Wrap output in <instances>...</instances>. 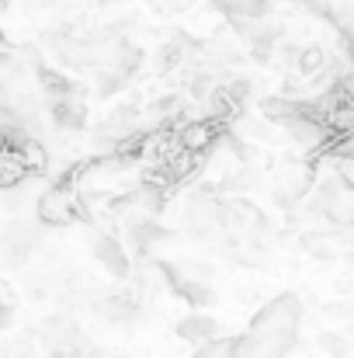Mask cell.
<instances>
[{
	"mask_svg": "<svg viewBox=\"0 0 354 358\" xmlns=\"http://www.w3.org/2000/svg\"><path fill=\"white\" fill-rule=\"evenodd\" d=\"M80 216H84L80 199L66 185H59V188H52L38 199V223H45V227H70Z\"/></svg>",
	"mask_w": 354,
	"mask_h": 358,
	"instance_id": "6da1fadb",
	"label": "cell"
},
{
	"mask_svg": "<svg viewBox=\"0 0 354 358\" xmlns=\"http://www.w3.org/2000/svg\"><path fill=\"white\" fill-rule=\"evenodd\" d=\"M38 338H42L45 352H52V355H77V348L84 345L80 327H77L66 313L45 317V320H42V327H38Z\"/></svg>",
	"mask_w": 354,
	"mask_h": 358,
	"instance_id": "7a4b0ae2",
	"label": "cell"
},
{
	"mask_svg": "<svg viewBox=\"0 0 354 358\" xmlns=\"http://www.w3.org/2000/svg\"><path fill=\"white\" fill-rule=\"evenodd\" d=\"M91 254H94L115 278H128V275H132V261H128L125 247H121L112 234H94V237H91Z\"/></svg>",
	"mask_w": 354,
	"mask_h": 358,
	"instance_id": "3957f363",
	"label": "cell"
},
{
	"mask_svg": "<svg viewBox=\"0 0 354 358\" xmlns=\"http://www.w3.org/2000/svg\"><path fill=\"white\" fill-rule=\"evenodd\" d=\"M177 334H181L188 345L202 348V345L216 341V338L223 334V327H219L212 317H205V313H191V317H184V320L177 324Z\"/></svg>",
	"mask_w": 354,
	"mask_h": 358,
	"instance_id": "277c9868",
	"label": "cell"
},
{
	"mask_svg": "<svg viewBox=\"0 0 354 358\" xmlns=\"http://www.w3.org/2000/svg\"><path fill=\"white\" fill-rule=\"evenodd\" d=\"M49 122L56 129H66V132H77L87 125V108H84V98H66V101H52L49 105Z\"/></svg>",
	"mask_w": 354,
	"mask_h": 358,
	"instance_id": "5b68a950",
	"label": "cell"
},
{
	"mask_svg": "<svg viewBox=\"0 0 354 358\" xmlns=\"http://www.w3.org/2000/svg\"><path fill=\"white\" fill-rule=\"evenodd\" d=\"M302 247H306L316 261H330V257H334V243L327 237V230H323V234H306V237H302Z\"/></svg>",
	"mask_w": 354,
	"mask_h": 358,
	"instance_id": "8992f818",
	"label": "cell"
},
{
	"mask_svg": "<svg viewBox=\"0 0 354 358\" xmlns=\"http://www.w3.org/2000/svg\"><path fill=\"white\" fill-rule=\"evenodd\" d=\"M316 345H320V352L327 358H348V341L341 334H334V331H323L316 338Z\"/></svg>",
	"mask_w": 354,
	"mask_h": 358,
	"instance_id": "52a82bcc",
	"label": "cell"
},
{
	"mask_svg": "<svg viewBox=\"0 0 354 358\" xmlns=\"http://www.w3.org/2000/svg\"><path fill=\"white\" fill-rule=\"evenodd\" d=\"M0 358H35V338H10L3 348H0Z\"/></svg>",
	"mask_w": 354,
	"mask_h": 358,
	"instance_id": "ba28073f",
	"label": "cell"
},
{
	"mask_svg": "<svg viewBox=\"0 0 354 358\" xmlns=\"http://www.w3.org/2000/svg\"><path fill=\"white\" fill-rule=\"evenodd\" d=\"M195 358H236L233 355V338H216V341H209V345H202Z\"/></svg>",
	"mask_w": 354,
	"mask_h": 358,
	"instance_id": "9c48e42d",
	"label": "cell"
},
{
	"mask_svg": "<svg viewBox=\"0 0 354 358\" xmlns=\"http://www.w3.org/2000/svg\"><path fill=\"white\" fill-rule=\"evenodd\" d=\"M7 320H10V310H3V306H0V331L7 327Z\"/></svg>",
	"mask_w": 354,
	"mask_h": 358,
	"instance_id": "30bf717a",
	"label": "cell"
}]
</instances>
